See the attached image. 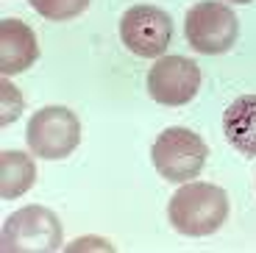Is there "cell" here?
<instances>
[{
    "label": "cell",
    "mask_w": 256,
    "mask_h": 253,
    "mask_svg": "<svg viewBox=\"0 0 256 253\" xmlns=\"http://www.w3.org/2000/svg\"><path fill=\"white\" fill-rule=\"evenodd\" d=\"M36 181V164L22 150H3L0 153V198L14 200L26 195Z\"/></svg>",
    "instance_id": "10"
},
{
    "label": "cell",
    "mask_w": 256,
    "mask_h": 253,
    "mask_svg": "<svg viewBox=\"0 0 256 253\" xmlns=\"http://www.w3.org/2000/svg\"><path fill=\"white\" fill-rule=\"evenodd\" d=\"M26 140L34 156L67 158L81 142V122L67 106H45L28 120Z\"/></svg>",
    "instance_id": "5"
},
{
    "label": "cell",
    "mask_w": 256,
    "mask_h": 253,
    "mask_svg": "<svg viewBox=\"0 0 256 253\" xmlns=\"http://www.w3.org/2000/svg\"><path fill=\"white\" fill-rule=\"evenodd\" d=\"M0 89H3V117H0V126H8V122H14L20 117L22 100H20L17 89L6 81V76H3V81H0Z\"/></svg>",
    "instance_id": "12"
},
{
    "label": "cell",
    "mask_w": 256,
    "mask_h": 253,
    "mask_svg": "<svg viewBox=\"0 0 256 253\" xmlns=\"http://www.w3.org/2000/svg\"><path fill=\"white\" fill-rule=\"evenodd\" d=\"M34 6V12H39L50 22H64V20L78 17L81 12H86L90 0H28Z\"/></svg>",
    "instance_id": "11"
},
{
    "label": "cell",
    "mask_w": 256,
    "mask_h": 253,
    "mask_svg": "<svg viewBox=\"0 0 256 253\" xmlns=\"http://www.w3.org/2000/svg\"><path fill=\"white\" fill-rule=\"evenodd\" d=\"M223 134L242 156H256V95H240L223 114Z\"/></svg>",
    "instance_id": "9"
},
{
    "label": "cell",
    "mask_w": 256,
    "mask_h": 253,
    "mask_svg": "<svg viewBox=\"0 0 256 253\" xmlns=\"http://www.w3.org/2000/svg\"><path fill=\"white\" fill-rule=\"evenodd\" d=\"M170 226L184 236H209L228 217V195L214 184L186 181L167 206Z\"/></svg>",
    "instance_id": "1"
},
{
    "label": "cell",
    "mask_w": 256,
    "mask_h": 253,
    "mask_svg": "<svg viewBox=\"0 0 256 253\" xmlns=\"http://www.w3.org/2000/svg\"><path fill=\"white\" fill-rule=\"evenodd\" d=\"M120 39L140 58H159L173 39V20L159 6H131L120 20Z\"/></svg>",
    "instance_id": "6"
},
{
    "label": "cell",
    "mask_w": 256,
    "mask_h": 253,
    "mask_svg": "<svg viewBox=\"0 0 256 253\" xmlns=\"http://www.w3.org/2000/svg\"><path fill=\"white\" fill-rule=\"evenodd\" d=\"M228 3H254V0H228Z\"/></svg>",
    "instance_id": "13"
},
{
    "label": "cell",
    "mask_w": 256,
    "mask_h": 253,
    "mask_svg": "<svg viewBox=\"0 0 256 253\" xmlns=\"http://www.w3.org/2000/svg\"><path fill=\"white\" fill-rule=\"evenodd\" d=\"M206 156H209L206 142L195 131L181 126L164 128L150 148L156 172L173 184H186L192 178H198L206 164Z\"/></svg>",
    "instance_id": "2"
},
{
    "label": "cell",
    "mask_w": 256,
    "mask_h": 253,
    "mask_svg": "<svg viewBox=\"0 0 256 253\" xmlns=\"http://www.w3.org/2000/svg\"><path fill=\"white\" fill-rule=\"evenodd\" d=\"M237 34H240V22L237 14L228 8V3L204 0V3H195L186 12L184 36L195 53H204V56L226 53L237 42Z\"/></svg>",
    "instance_id": "4"
},
{
    "label": "cell",
    "mask_w": 256,
    "mask_h": 253,
    "mask_svg": "<svg viewBox=\"0 0 256 253\" xmlns=\"http://www.w3.org/2000/svg\"><path fill=\"white\" fill-rule=\"evenodd\" d=\"M200 89V70L192 58L162 56L148 72V92L162 106H184Z\"/></svg>",
    "instance_id": "7"
},
{
    "label": "cell",
    "mask_w": 256,
    "mask_h": 253,
    "mask_svg": "<svg viewBox=\"0 0 256 253\" xmlns=\"http://www.w3.org/2000/svg\"><path fill=\"white\" fill-rule=\"evenodd\" d=\"M62 248V222L45 206H26L6 217L0 231L3 253H53Z\"/></svg>",
    "instance_id": "3"
},
{
    "label": "cell",
    "mask_w": 256,
    "mask_h": 253,
    "mask_svg": "<svg viewBox=\"0 0 256 253\" xmlns=\"http://www.w3.org/2000/svg\"><path fill=\"white\" fill-rule=\"evenodd\" d=\"M36 58H39L36 34L17 17L0 20V72L3 76L26 72Z\"/></svg>",
    "instance_id": "8"
}]
</instances>
